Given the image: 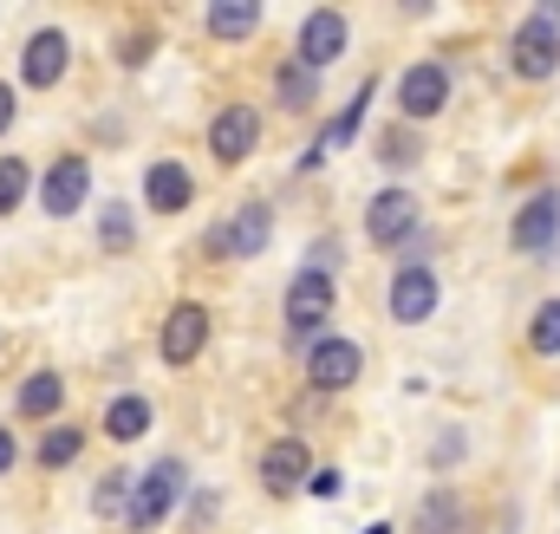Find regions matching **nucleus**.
<instances>
[{
  "mask_svg": "<svg viewBox=\"0 0 560 534\" xmlns=\"http://www.w3.org/2000/svg\"><path fill=\"white\" fill-rule=\"evenodd\" d=\"M372 92H378V85H372V79H365V85H359V92H352V105H346V112H339V118H332V131L319 137V143H313V156H306V163H319V156H326V150H346V143H352V137H359V125H365V105H372Z\"/></svg>",
  "mask_w": 560,
  "mask_h": 534,
  "instance_id": "nucleus-19",
  "label": "nucleus"
},
{
  "mask_svg": "<svg viewBox=\"0 0 560 534\" xmlns=\"http://www.w3.org/2000/svg\"><path fill=\"white\" fill-rule=\"evenodd\" d=\"M26 189H33L26 156H0V216H13V209L26 202Z\"/></svg>",
  "mask_w": 560,
  "mask_h": 534,
  "instance_id": "nucleus-24",
  "label": "nucleus"
},
{
  "mask_svg": "<svg viewBox=\"0 0 560 534\" xmlns=\"http://www.w3.org/2000/svg\"><path fill=\"white\" fill-rule=\"evenodd\" d=\"M509 53H515V79H528V85L555 79L560 72V26L548 20V13H528V20L515 26Z\"/></svg>",
  "mask_w": 560,
  "mask_h": 534,
  "instance_id": "nucleus-2",
  "label": "nucleus"
},
{
  "mask_svg": "<svg viewBox=\"0 0 560 534\" xmlns=\"http://www.w3.org/2000/svg\"><path fill=\"white\" fill-rule=\"evenodd\" d=\"M13 118H20V98H13V85H0V137L13 131Z\"/></svg>",
  "mask_w": 560,
  "mask_h": 534,
  "instance_id": "nucleus-30",
  "label": "nucleus"
},
{
  "mask_svg": "<svg viewBox=\"0 0 560 534\" xmlns=\"http://www.w3.org/2000/svg\"><path fill=\"white\" fill-rule=\"evenodd\" d=\"M306 489H313L319 502H332V496L346 489V476H339V469H313V476H306Z\"/></svg>",
  "mask_w": 560,
  "mask_h": 534,
  "instance_id": "nucleus-29",
  "label": "nucleus"
},
{
  "mask_svg": "<svg viewBox=\"0 0 560 534\" xmlns=\"http://www.w3.org/2000/svg\"><path fill=\"white\" fill-rule=\"evenodd\" d=\"M13 463H20V437H13V430H0V476H7Z\"/></svg>",
  "mask_w": 560,
  "mask_h": 534,
  "instance_id": "nucleus-31",
  "label": "nucleus"
},
{
  "mask_svg": "<svg viewBox=\"0 0 560 534\" xmlns=\"http://www.w3.org/2000/svg\"><path fill=\"white\" fill-rule=\"evenodd\" d=\"M85 196H92V156H59L46 170V183H39L46 216H72V209H85Z\"/></svg>",
  "mask_w": 560,
  "mask_h": 534,
  "instance_id": "nucleus-13",
  "label": "nucleus"
},
{
  "mask_svg": "<svg viewBox=\"0 0 560 534\" xmlns=\"http://www.w3.org/2000/svg\"><path fill=\"white\" fill-rule=\"evenodd\" d=\"M202 346H209V306L176 300V306H170V320H163V333H156L163 365H196V359H202Z\"/></svg>",
  "mask_w": 560,
  "mask_h": 534,
  "instance_id": "nucleus-6",
  "label": "nucleus"
},
{
  "mask_svg": "<svg viewBox=\"0 0 560 534\" xmlns=\"http://www.w3.org/2000/svg\"><path fill=\"white\" fill-rule=\"evenodd\" d=\"M66 66H72V46H66V33H59V26H39V33L20 46V79H26L33 92L59 85V79H66Z\"/></svg>",
  "mask_w": 560,
  "mask_h": 534,
  "instance_id": "nucleus-12",
  "label": "nucleus"
},
{
  "mask_svg": "<svg viewBox=\"0 0 560 534\" xmlns=\"http://www.w3.org/2000/svg\"><path fill=\"white\" fill-rule=\"evenodd\" d=\"M509 242H515V255H548V248H555L560 242V189H541V196H528V202L515 209Z\"/></svg>",
  "mask_w": 560,
  "mask_h": 534,
  "instance_id": "nucleus-9",
  "label": "nucleus"
},
{
  "mask_svg": "<svg viewBox=\"0 0 560 534\" xmlns=\"http://www.w3.org/2000/svg\"><path fill=\"white\" fill-rule=\"evenodd\" d=\"M79 450H85V430H79V423H52V430L39 437V463H46V469H66Z\"/></svg>",
  "mask_w": 560,
  "mask_h": 534,
  "instance_id": "nucleus-23",
  "label": "nucleus"
},
{
  "mask_svg": "<svg viewBox=\"0 0 560 534\" xmlns=\"http://www.w3.org/2000/svg\"><path fill=\"white\" fill-rule=\"evenodd\" d=\"M98 242H105L112 255H125V248L138 242V222H131V209H125V202H112V209H105V222H98Z\"/></svg>",
  "mask_w": 560,
  "mask_h": 534,
  "instance_id": "nucleus-26",
  "label": "nucleus"
},
{
  "mask_svg": "<svg viewBox=\"0 0 560 534\" xmlns=\"http://www.w3.org/2000/svg\"><path fill=\"white\" fill-rule=\"evenodd\" d=\"M359 365H365V352H359L352 339H319V346L306 352V385H313V392H346V385L359 379Z\"/></svg>",
  "mask_w": 560,
  "mask_h": 534,
  "instance_id": "nucleus-14",
  "label": "nucleus"
},
{
  "mask_svg": "<svg viewBox=\"0 0 560 534\" xmlns=\"http://www.w3.org/2000/svg\"><path fill=\"white\" fill-rule=\"evenodd\" d=\"M436 300H443V287H436V267L405 262L398 274H392V320H398V326H423V320L436 313Z\"/></svg>",
  "mask_w": 560,
  "mask_h": 534,
  "instance_id": "nucleus-11",
  "label": "nucleus"
},
{
  "mask_svg": "<svg viewBox=\"0 0 560 534\" xmlns=\"http://www.w3.org/2000/svg\"><path fill=\"white\" fill-rule=\"evenodd\" d=\"M346 39H352V26H346V13H332V7H313L306 20H300V39H293V59L319 79L339 53H346Z\"/></svg>",
  "mask_w": 560,
  "mask_h": 534,
  "instance_id": "nucleus-4",
  "label": "nucleus"
},
{
  "mask_svg": "<svg viewBox=\"0 0 560 534\" xmlns=\"http://www.w3.org/2000/svg\"><path fill=\"white\" fill-rule=\"evenodd\" d=\"M306 476H313V450H306L300 437L268 443V456H261V489H268V496H293V489H306Z\"/></svg>",
  "mask_w": 560,
  "mask_h": 534,
  "instance_id": "nucleus-15",
  "label": "nucleus"
},
{
  "mask_svg": "<svg viewBox=\"0 0 560 534\" xmlns=\"http://www.w3.org/2000/svg\"><path fill=\"white\" fill-rule=\"evenodd\" d=\"M92 502H98V515H105V522H112V515H125V509H131V483H125V469H118V476H105Z\"/></svg>",
  "mask_w": 560,
  "mask_h": 534,
  "instance_id": "nucleus-27",
  "label": "nucleus"
},
{
  "mask_svg": "<svg viewBox=\"0 0 560 534\" xmlns=\"http://www.w3.org/2000/svg\"><path fill=\"white\" fill-rule=\"evenodd\" d=\"M255 143H261V112H255V105H229V112H215V125H209V156H215L222 170L248 163Z\"/></svg>",
  "mask_w": 560,
  "mask_h": 534,
  "instance_id": "nucleus-8",
  "label": "nucleus"
},
{
  "mask_svg": "<svg viewBox=\"0 0 560 534\" xmlns=\"http://www.w3.org/2000/svg\"><path fill=\"white\" fill-rule=\"evenodd\" d=\"M528 346H535L541 359H555L560 352V300H541V306H535V320H528Z\"/></svg>",
  "mask_w": 560,
  "mask_h": 534,
  "instance_id": "nucleus-25",
  "label": "nucleus"
},
{
  "mask_svg": "<svg viewBox=\"0 0 560 534\" xmlns=\"http://www.w3.org/2000/svg\"><path fill=\"white\" fill-rule=\"evenodd\" d=\"M365 534H392V522H378V529H365Z\"/></svg>",
  "mask_w": 560,
  "mask_h": 534,
  "instance_id": "nucleus-32",
  "label": "nucleus"
},
{
  "mask_svg": "<svg viewBox=\"0 0 560 534\" xmlns=\"http://www.w3.org/2000/svg\"><path fill=\"white\" fill-rule=\"evenodd\" d=\"M183 489H189V469H183L176 456L150 463V469H143V483H131V509H125V522H131L138 534H156L170 515H176Z\"/></svg>",
  "mask_w": 560,
  "mask_h": 534,
  "instance_id": "nucleus-1",
  "label": "nucleus"
},
{
  "mask_svg": "<svg viewBox=\"0 0 560 534\" xmlns=\"http://www.w3.org/2000/svg\"><path fill=\"white\" fill-rule=\"evenodd\" d=\"M443 105H450V72H443L436 59L405 66V79H398V112H405L411 125H430Z\"/></svg>",
  "mask_w": 560,
  "mask_h": 534,
  "instance_id": "nucleus-10",
  "label": "nucleus"
},
{
  "mask_svg": "<svg viewBox=\"0 0 560 534\" xmlns=\"http://www.w3.org/2000/svg\"><path fill=\"white\" fill-rule=\"evenodd\" d=\"M143 430H150V398L125 392V398L105 404V437H118V443H138Z\"/></svg>",
  "mask_w": 560,
  "mask_h": 534,
  "instance_id": "nucleus-20",
  "label": "nucleus"
},
{
  "mask_svg": "<svg viewBox=\"0 0 560 534\" xmlns=\"http://www.w3.org/2000/svg\"><path fill=\"white\" fill-rule=\"evenodd\" d=\"M59 404H66V379H59V372H33V379L13 392V410H20V417H59Z\"/></svg>",
  "mask_w": 560,
  "mask_h": 534,
  "instance_id": "nucleus-18",
  "label": "nucleus"
},
{
  "mask_svg": "<svg viewBox=\"0 0 560 534\" xmlns=\"http://www.w3.org/2000/svg\"><path fill=\"white\" fill-rule=\"evenodd\" d=\"M268 235H275V209H268V202H242V209H229V222L209 235V248H215L222 262H255V255L268 248Z\"/></svg>",
  "mask_w": 560,
  "mask_h": 534,
  "instance_id": "nucleus-3",
  "label": "nucleus"
},
{
  "mask_svg": "<svg viewBox=\"0 0 560 534\" xmlns=\"http://www.w3.org/2000/svg\"><path fill=\"white\" fill-rule=\"evenodd\" d=\"M418 222H423V209H418V196H411V189H378V196H372V209H365V235H372L378 248L411 242V235H418Z\"/></svg>",
  "mask_w": 560,
  "mask_h": 534,
  "instance_id": "nucleus-7",
  "label": "nucleus"
},
{
  "mask_svg": "<svg viewBox=\"0 0 560 534\" xmlns=\"http://www.w3.org/2000/svg\"><path fill=\"white\" fill-rule=\"evenodd\" d=\"M332 306H339L332 274L300 267V274H293V287H287V326H293V333H319V326L332 320Z\"/></svg>",
  "mask_w": 560,
  "mask_h": 534,
  "instance_id": "nucleus-5",
  "label": "nucleus"
},
{
  "mask_svg": "<svg viewBox=\"0 0 560 534\" xmlns=\"http://www.w3.org/2000/svg\"><path fill=\"white\" fill-rule=\"evenodd\" d=\"M463 502L450 496V489H436V496H423V509H418V534H463Z\"/></svg>",
  "mask_w": 560,
  "mask_h": 534,
  "instance_id": "nucleus-22",
  "label": "nucleus"
},
{
  "mask_svg": "<svg viewBox=\"0 0 560 534\" xmlns=\"http://www.w3.org/2000/svg\"><path fill=\"white\" fill-rule=\"evenodd\" d=\"M275 98H280V112H293V118H300V112H313V105H319V79H313L300 59H280V66H275Z\"/></svg>",
  "mask_w": 560,
  "mask_h": 534,
  "instance_id": "nucleus-17",
  "label": "nucleus"
},
{
  "mask_svg": "<svg viewBox=\"0 0 560 534\" xmlns=\"http://www.w3.org/2000/svg\"><path fill=\"white\" fill-rule=\"evenodd\" d=\"M189 196H196V183H189V170L183 163H150V176H143V202L156 209V216H176V209H189Z\"/></svg>",
  "mask_w": 560,
  "mask_h": 534,
  "instance_id": "nucleus-16",
  "label": "nucleus"
},
{
  "mask_svg": "<svg viewBox=\"0 0 560 534\" xmlns=\"http://www.w3.org/2000/svg\"><path fill=\"white\" fill-rule=\"evenodd\" d=\"M255 26H261V7L255 0H215L209 7V33L215 39H248Z\"/></svg>",
  "mask_w": 560,
  "mask_h": 534,
  "instance_id": "nucleus-21",
  "label": "nucleus"
},
{
  "mask_svg": "<svg viewBox=\"0 0 560 534\" xmlns=\"http://www.w3.org/2000/svg\"><path fill=\"white\" fill-rule=\"evenodd\" d=\"M378 163H418V143H411V131H392V137H378Z\"/></svg>",
  "mask_w": 560,
  "mask_h": 534,
  "instance_id": "nucleus-28",
  "label": "nucleus"
}]
</instances>
